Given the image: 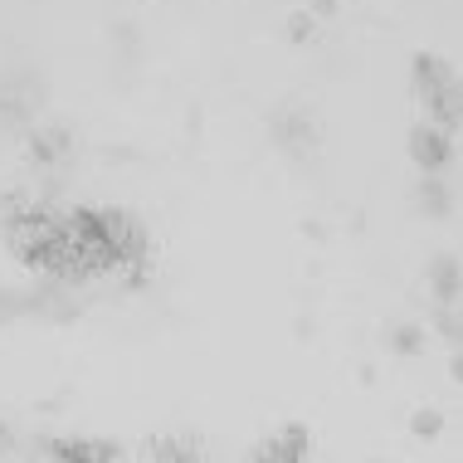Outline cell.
<instances>
[{
  "instance_id": "1",
  "label": "cell",
  "mask_w": 463,
  "mask_h": 463,
  "mask_svg": "<svg viewBox=\"0 0 463 463\" xmlns=\"http://www.w3.org/2000/svg\"><path fill=\"white\" fill-rule=\"evenodd\" d=\"M410 156H415V166L420 171H444L449 161H454V142H449V132L444 128H434V122H424V128L410 132Z\"/></svg>"
},
{
  "instance_id": "2",
  "label": "cell",
  "mask_w": 463,
  "mask_h": 463,
  "mask_svg": "<svg viewBox=\"0 0 463 463\" xmlns=\"http://www.w3.org/2000/svg\"><path fill=\"white\" fill-rule=\"evenodd\" d=\"M259 458H269V463H298V458H307V424H288L279 439L259 449Z\"/></svg>"
},
{
  "instance_id": "3",
  "label": "cell",
  "mask_w": 463,
  "mask_h": 463,
  "mask_svg": "<svg viewBox=\"0 0 463 463\" xmlns=\"http://www.w3.org/2000/svg\"><path fill=\"white\" fill-rule=\"evenodd\" d=\"M430 283H434V293H439V298H454L458 293V259L444 254L439 264L430 269Z\"/></svg>"
},
{
  "instance_id": "4",
  "label": "cell",
  "mask_w": 463,
  "mask_h": 463,
  "mask_svg": "<svg viewBox=\"0 0 463 463\" xmlns=\"http://www.w3.org/2000/svg\"><path fill=\"white\" fill-rule=\"evenodd\" d=\"M420 195H424L420 205L430 210V215H444V210H449V185H444V181H434V176H430V181L420 185Z\"/></svg>"
},
{
  "instance_id": "5",
  "label": "cell",
  "mask_w": 463,
  "mask_h": 463,
  "mask_svg": "<svg viewBox=\"0 0 463 463\" xmlns=\"http://www.w3.org/2000/svg\"><path fill=\"white\" fill-rule=\"evenodd\" d=\"M439 430H444V415H439V410H420V415H415V434H420V439H434Z\"/></svg>"
},
{
  "instance_id": "6",
  "label": "cell",
  "mask_w": 463,
  "mask_h": 463,
  "mask_svg": "<svg viewBox=\"0 0 463 463\" xmlns=\"http://www.w3.org/2000/svg\"><path fill=\"white\" fill-rule=\"evenodd\" d=\"M391 342H395V346H400V352H405V356H415L420 346H424V332H420V327H400V332L391 336Z\"/></svg>"
},
{
  "instance_id": "7",
  "label": "cell",
  "mask_w": 463,
  "mask_h": 463,
  "mask_svg": "<svg viewBox=\"0 0 463 463\" xmlns=\"http://www.w3.org/2000/svg\"><path fill=\"white\" fill-rule=\"evenodd\" d=\"M152 458H195L191 444H152Z\"/></svg>"
},
{
  "instance_id": "8",
  "label": "cell",
  "mask_w": 463,
  "mask_h": 463,
  "mask_svg": "<svg viewBox=\"0 0 463 463\" xmlns=\"http://www.w3.org/2000/svg\"><path fill=\"white\" fill-rule=\"evenodd\" d=\"M288 34H293V40H307V34H312V20H307V15H293V20H288Z\"/></svg>"
}]
</instances>
